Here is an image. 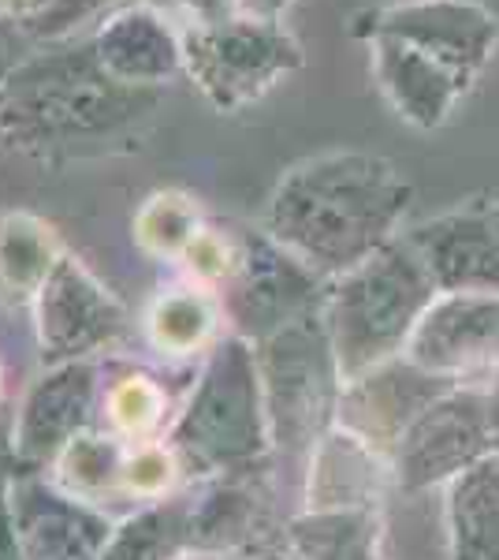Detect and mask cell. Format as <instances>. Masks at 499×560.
I'll return each mask as SVG.
<instances>
[{
	"instance_id": "30",
	"label": "cell",
	"mask_w": 499,
	"mask_h": 560,
	"mask_svg": "<svg viewBox=\"0 0 499 560\" xmlns=\"http://www.w3.org/2000/svg\"><path fill=\"white\" fill-rule=\"evenodd\" d=\"M38 4H41V0H0V20H12V15H23V20H31Z\"/></svg>"
},
{
	"instance_id": "33",
	"label": "cell",
	"mask_w": 499,
	"mask_h": 560,
	"mask_svg": "<svg viewBox=\"0 0 499 560\" xmlns=\"http://www.w3.org/2000/svg\"><path fill=\"white\" fill-rule=\"evenodd\" d=\"M150 8H157V12H168V8H179V0H146Z\"/></svg>"
},
{
	"instance_id": "2",
	"label": "cell",
	"mask_w": 499,
	"mask_h": 560,
	"mask_svg": "<svg viewBox=\"0 0 499 560\" xmlns=\"http://www.w3.org/2000/svg\"><path fill=\"white\" fill-rule=\"evenodd\" d=\"M161 90L116 83L94 49L41 52L0 83V135L20 147H71L105 139L150 116Z\"/></svg>"
},
{
	"instance_id": "27",
	"label": "cell",
	"mask_w": 499,
	"mask_h": 560,
	"mask_svg": "<svg viewBox=\"0 0 499 560\" xmlns=\"http://www.w3.org/2000/svg\"><path fill=\"white\" fill-rule=\"evenodd\" d=\"M179 475H183V464H179V456L171 453L165 438L139 441V445L127 448L123 459V501H134V509L165 501V497L176 493Z\"/></svg>"
},
{
	"instance_id": "14",
	"label": "cell",
	"mask_w": 499,
	"mask_h": 560,
	"mask_svg": "<svg viewBox=\"0 0 499 560\" xmlns=\"http://www.w3.org/2000/svg\"><path fill=\"white\" fill-rule=\"evenodd\" d=\"M451 388L455 382H448V377L429 374L411 359H392V363L361 374L358 382L343 385L335 427L358 433L384 456H395L411 422Z\"/></svg>"
},
{
	"instance_id": "21",
	"label": "cell",
	"mask_w": 499,
	"mask_h": 560,
	"mask_svg": "<svg viewBox=\"0 0 499 560\" xmlns=\"http://www.w3.org/2000/svg\"><path fill=\"white\" fill-rule=\"evenodd\" d=\"M451 560H499V453L448 482Z\"/></svg>"
},
{
	"instance_id": "20",
	"label": "cell",
	"mask_w": 499,
	"mask_h": 560,
	"mask_svg": "<svg viewBox=\"0 0 499 560\" xmlns=\"http://www.w3.org/2000/svg\"><path fill=\"white\" fill-rule=\"evenodd\" d=\"M224 303L213 288H202L194 280L153 295L146 311V340L165 359H194L209 355V348L221 340Z\"/></svg>"
},
{
	"instance_id": "10",
	"label": "cell",
	"mask_w": 499,
	"mask_h": 560,
	"mask_svg": "<svg viewBox=\"0 0 499 560\" xmlns=\"http://www.w3.org/2000/svg\"><path fill=\"white\" fill-rule=\"evenodd\" d=\"M492 438L496 430L488 419V393L451 388L417 415L411 430L403 433L392 456L395 482L406 493L451 482L492 453Z\"/></svg>"
},
{
	"instance_id": "31",
	"label": "cell",
	"mask_w": 499,
	"mask_h": 560,
	"mask_svg": "<svg viewBox=\"0 0 499 560\" xmlns=\"http://www.w3.org/2000/svg\"><path fill=\"white\" fill-rule=\"evenodd\" d=\"M488 419H492V430H496V438H499V366H496L492 388H488Z\"/></svg>"
},
{
	"instance_id": "34",
	"label": "cell",
	"mask_w": 499,
	"mask_h": 560,
	"mask_svg": "<svg viewBox=\"0 0 499 560\" xmlns=\"http://www.w3.org/2000/svg\"><path fill=\"white\" fill-rule=\"evenodd\" d=\"M242 8H247V15H261V8H265V0H242Z\"/></svg>"
},
{
	"instance_id": "16",
	"label": "cell",
	"mask_w": 499,
	"mask_h": 560,
	"mask_svg": "<svg viewBox=\"0 0 499 560\" xmlns=\"http://www.w3.org/2000/svg\"><path fill=\"white\" fill-rule=\"evenodd\" d=\"M97 65H102L116 83L161 90L183 68V42L179 31H171L165 15L150 4L120 8L116 15L97 26L94 42Z\"/></svg>"
},
{
	"instance_id": "1",
	"label": "cell",
	"mask_w": 499,
	"mask_h": 560,
	"mask_svg": "<svg viewBox=\"0 0 499 560\" xmlns=\"http://www.w3.org/2000/svg\"><path fill=\"white\" fill-rule=\"evenodd\" d=\"M411 206L399 168L369 153H324L295 165L265 210V236L321 277H343L395 240Z\"/></svg>"
},
{
	"instance_id": "22",
	"label": "cell",
	"mask_w": 499,
	"mask_h": 560,
	"mask_svg": "<svg viewBox=\"0 0 499 560\" xmlns=\"http://www.w3.org/2000/svg\"><path fill=\"white\" fill-rule=\"evenodd\" d=\"M190 520L194 497L171 493L116 520L105 553L97 560H190Z\"/></svg>"
},
{
	"instance_id": "32",
	"label": "cell",
	"mask_w": 499,
	"mask_h": 560,
	"mask_svg": "<svg viewBox=\"0 0 499 560\" xmlns=\"http://www.w3.org/2000/svg\"><path fill=\"white\" fill-rule=\"evenodd\" d=\"M292 4V0H265V8H261V15H269V20H276L284 8Z\"/></svg>"
},
{
	"instance_id": "11",
	"label": "cell",
	"mask_w": 499,
	"mask_h": 560,
	"mask_svg": "<svg viewBox=\"0 0 499 560\" xmlns=\"http://www.w3.org/2000/svg\"><path fill=\"white\" fill-rule=\"evenodd\" d=\"M8 509L26 560H97L116 530L105 509L71 497L41 471L8 478Z\"/></svg>"
},
{
	"instance_id": "23",
	"label": "cell",
	"mask_w": 499,
	"mask_h": 560,
	"mask_svg": "<svg viewBox=\"0 0 499 560\" xmlns=\"http://www.w3.org/2000/svg\"><path fill=\"white\" fill-rule=\"evenodd\" d=\"M380 509L310 512L287 523V553L295 560H377Z\"/></svg>"
},
{
	"instance_id": "3",
	"label": "cell",
	"mask_w": 499,
	"mask_h": 560,
	"mask_svg": "<svg viewBox=\"0 0 499 560\" xmlns=\"http://www.w3.org/2000/svg\"><path fill=\"white\" fill-rule=\"evenodd\" d=\"M437 295L440 288L425 258L411 240L399 236L351 273L335 277L321 314L343 385L399 359Z\"/></svg>"
},
{
	"instance_id": "17",
	"label": "cell",
	"mask_w": 499,
	"mask_h": 560,
	"mask_svg": "<svg viewBox=\"0 0 499 560\" xmlns=\"http://www.w3.org/2000/svg\"><path fill=\"white\" fill-rule=\"evenodd\" d=\"M369 45H373V71L380 90L395 105V113L411 120L414 128H440L459 97L470 90L459 71H451L414 45L392 38V34H373Z\"/></svg>"
},
{
	"instance_id": "13",
	"label": "cell",
	"mask_w": 499,
	"mask_h": 560,
	"mask_svg": "<svg viewBox=\"0 0 499 560\" xmlns=\"http://www.w3.org/2000/svg\"><path fill=\"white\" fill-rule=\"evenodd\" d=\"M366 34H392L474 83L492 57L499 26L474 0H406L377 12Z\"/></svg>"
},
{
	"instance_id": "5",
	"label": "cell",
	"mask_w": 499,
	"mask_h": 560,
	"mask_svg": "<svg viewBox=\"0 0 499 560\" xmlns=\"http://www.w3.org/2000/svg\"><path fill=\"white\" fill-rule=\"evenodd\" d=\"M258 370L272 445L292 456H310L335 427L343 396L340 363H335L321 306L258 340Z\"/></svg>"
},
{
	"instance_id": "19",
	"label": "cell",
	"mask_w": 499,
	"mask_h": 560,
	"mask_svg": "<svg viewBox=\"0 0 499 560\" xmlns=\"http://www.w3.org/2000/svg\"><path fill=\"white\" fill-rule=\"evenodd\" d=\"M63 247L38 213H0V311H34Z\"/></svg>"
},
{
	"instance_id": "4",
	"label": "cell",
	"mask_w": 499,
	"mask_h": 560,
	"mask_svg": "<svg viewBox=\"0 0 499 560\" xmlns=\"http://www.w3.org/2000/svg\"><path fill=\"white\" fill-rule=\"evenodd\" d=\"M187 475L239 478L265 459L272 433L258 348L231 332L209 348L187 404L165 433Z\"/></svg>"
},
{
	"instance_id": "6",
	"label": "cell",
	"mask_w": 499,
	"mask_h": 560,
	"mask_svg": "<svg viewBox=\"0 0 499 560\" xmlns=\"http://www.w3.org/2000/svg\"><path fill=\"white\" fill-rule=\"evenodd\" d=\"M183 68L221 113H239L302 68V45L269 15L187 23L179 31Z\"/></svg>"
},
{
	"instance_id": "8",
	"label": "cell",
	"mask_w": 499,
	"mask_h": 560,
	"mask_svg": "<svg viewBox=\"0 0 499 560\" xmlns=\"http://www.w3.org/2000/svg\"><path fill=\"white\" fill-rule=\"evenodd\" d=\"M102 359L45 366L23 393L12 419V433H8L12 459L20 464V471L52 467L79 433L94 430V415H102Z\"/></svg>"
},
{
	"instance_id": "28",
	"label": "cell",
	"mask_w": 499,
	"mask_h": 560,
	"mask_svg": "<svg viewBox=\"0 0 499 560\" xmlns=\"http://www.w3.org/2000/svg\"><path fill=\"white\" fill-rule=\"evenodd\" d=\"M235 255H239V240H228L224 232H216L205 224V229L198 232V240L187 247V255L179 258V266H183V273L194 280V284L213 288L216 292V288L231 277Z\"/></svg>"
},
{
	"instance_id": "18",
	"label": "cell",
	"mask_w": 499,
	"mask_h": 560,
	"mask_svg": "<svg viewBox=\"0 0 499 560\" xmlns=\"http://www.w3.org/2000/svg\"><path fill=\"white\" fill-rule=\"evenodd\" d=\"M388 475H395V467H388V456L380 448L361 441L358 433L332 427L310 453L306 509H380Z\"/></svg>"
},
{
	"instance_id": "15",
	"label": "cell",
	"mask_w": 499,
	"mask_h": 560,
	"mask_svg": "<svg viewBox=\"0 0 499 560\" xmlns=\"http://www.w3.org/2000/svg\"><path fill=\"white\" fill-rule=\"evenodd\" d=\"M411 243L440 292L499 295V213L462 210L417 229Z\"/></svg>"
},
{
	"instance_id": "24",
	"label": "cell",
	"mask_w": 499,
	"mask_h": 560,
	"mask_svg": "<svg viewBox=\"0 0 499 560\" xmlns=\"http://www.w3.org/2000/svg\"><path fill=\"white\" fill-rule=\"evenodd\" d=\"M102 419L105 430H112L127 445H139V441L165 438L176 415H171L168 388L161 385L157 374L142 366H123L112 377H105Z\"/></svg>"
},
{
	"instance_id": "25",
	"label": "cell",
	"mask_w": 499,
	"mask_h": 560,
	"mask_svg": "<svg viewBox=\"0 0 499 560\" xmlns=\"http://www.w3.org/2000/svg\"><path fill=\"white\" fill-rule=\"evenodd\" d=\"M127 441L116 438L112 430L94 427L79 433L68 448L52 464V482L60 490H68L79 501H90L97 509H105V501L123 497V459H127Z\"/></svg>"
},
{
	"instance_id": "9",
	"label": "cell",
	"mask_w": 499,
	"mask_h": 560,
	"mask_svg": "<svg viewBox=\"0 0 499 560\" xmlns=\"http://www.w3.org/2000/svg\"><path fill=\"white\" fill-rule=\"evenodd\" d=\"M321 273H313L306 261H298L292 250H284L272 236H242L235 255L231 277L221 284L224 314L235 322L239 337L265 340L280 325L295 322L298 314L324 303Z\"/></svg>"
},
{
	"instance_id": "7",
	"label": "cell",
	"mask_w": 499,
	"mask_h": 560,
	"mask_svg": "<svg viewBox=\"0 0 499 560\" xmlns=\"http://www.w3.org/2000/svg\"><path fill=\"white\" fill-rule=\"evenodd\" d=\"M31 314L45 366L102 359L108 348L120 345L131 325L123 303L71 250H63Z\"/></svg>"
},
{
	"instance_id": "29",
	"label": "cell",
	"mask_w": 499,
	"mask_h": 560,
	"mask_svg": "<svg viewBox=\"0 0 499 560\" xmlns=\"http://www.w3.org/2000/svg\"><path fill=\"white\" fill-rule=\"evenodd\" d=\"M0 560H26L20 535H15L12 509H8V482L0 486Z\"/></svg>"
},
{
	"instance_id": "12",
	"label": "cell",
	"mask_w": 499,
	"mask_h": 560,
	"mask_svg": "<svg viewBox=\"0 0 499 560\" xmlns=\"http://www.w3.org/2000/svg\"><path fill=\"white\" fill-rule=\"evenodd\" d=\"M406 359L448 382L499 366V295L440 292L417 322Z\"/></svg>"
},
{
	"instance_id": "26",
	"label": "cell",
	"mask_w": 499,
	"mask_h": 560,
	"mask_svg": "<svg viewBox=\"0 0 499 560\" xmlns=\"http://www.w3.org/2000/svg\"><path fill=\"white\" fill-rule=\"evenodd\" d=\"M202 229V210L183 191H153L134 213V243L142 247V255L176 261V266Z\"/></svg>"
}]
</instances>
